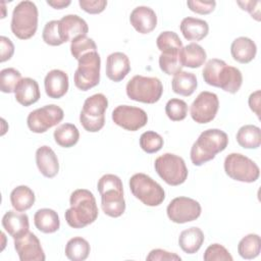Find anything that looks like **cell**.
Instances as JSON below:
<instances>
[{
  "mask_svg": "<svg viewBox=\"0 0 261 261\" xmlns=\"http://www.w3.org/2000/svg\"><path fill=\"white\" fill-rule=\"evenodd\" d=\"M224 171L232 179L242 182H254L259 178L260 169L249 157L240 153H230L224 159Z\"/></svg>",
  "mask_w": 261,
  "mask_h": 261,
  "instance_id": "11",
  "label": "cell"
},
{
  "mask_svg": "<svg viewBox=\"0 0 261 261\" xmlns=\"http://www.w3.org/2000/svg\"><path fill=\"white\" fill-rule=\"evenodd\" d=\"M36 164L39 171L48 178L54 177L59 171L58 158L49 146H41L37 149Z\"/></svg>",
  "mask_w": 261,
  "mask_h": 261,
  "instance_id": "21",
  "label": "cell"
},
{
  "mask_svg": "<svg viewBox=\"0 0 261 261\" xmlns=\"http://www.w3.org/2000/svg\"><path fill=\"white\" fill-rule=\"evenodd\" d=\"M238 144L245 149H257L261 145V129L254 124H246L237 133Z\"/></svg>",
  "mask_w": 261,
  "mask_h": 261,
  "instance_id": "31",
  "label": "cell"
},
{
  "mask_svg": "<svg viewBox=\"0 0 261 261\" xmlns=\"http://www.w3.org/2000/svg\"><path fill=\"white\" fill-rule=\"evenodd\" d=\"M54 140L57 145L63 148L73 147L80 139V132L72 123H62L54 130Z\"/></svg>",
  "mask_w": 261,
  "mask_h": 261,
  "instance_id": "33",
  "label": "cell"
},
{
  "mask_svg": "<svg viewBox=\"0 0 261 261\" xmlns=\"http://www.w3.org/2000/svg\"><path fill=\"white\" fill-rule=\"evenodd\" d=\"M184 38L188 41H201L209 32V25L206 20L196 17H185L179 24Z\"/></svg>",
  "mask_w": 261,
  "mask_h": 261,
  "instance_id": "25",
  "label": "cell"
},
{
  "mask_svg": "<svg viewBox=\"0 0 261 261\" xmlns=\"http://www.w3.org/2000/svg\"><path fill=\"white\" fill-rule=\"evenodd\" d=\"M146 260L148 261H173V260H181V258L174 254V253H170L168 251L162 250V249H154L152 250L149 255L146 257Z\"/></svg>",
  "mask_w": 261,
  "mask_h": 261,
  "instance_id": "45",
  "label": "cell"
},
{
  "mask_svg": "<svg viewBox=\"0 0 261 261\" xmlns=\"http://www.w3.org/2000/svg\"><path fill=\"white\" fill-rule=\"evenodd\" d=\"M70 207L65 211L67 224L73 228H83L93 223L98 217V207L92 192L86 189L73 191L69 198Z\"/></svg>",
  "mask_w": 261,
  "mask_h": 261,
  "instance_id": "1",
  "label": "cell"
},
{
  "mask_svg": "<svg viewBox=\"0 0 261 261\" xmlns=\"http://www.w3.org/2000/svg\"><path fill=\"white\" fill-rule=\"evenodd\" d=\"M77 68L73 75L75 87L81 91H88L100 82L101 57L97 51L84 54L79 60Z\"/></svg>",
  "mask_w": 261,
  "mask_h": 261,
  "instance_id": "9",
  "label": "cell"
},
{
  "mask_svg": "<svg viewBox=\"0 0 261 261\" xmlns=\"http://www.w3.org/2000/svg\"><path fill=\"white\" fill-rule=\"evenodd\" d=\"M130 71L128 57L122 52H114L106 59V75L112 82L122 81Z\"/></svg>",
  "mask_w": 261,
  "mask_h": 261,
  "instance_id": "20",
  "label": "cell"
},
{
  "mask_svg": "<svg viewBox=\"0 0 261 261\" xmlns=\"http://www.w3.org/2000/svg\"><path fill=\"white\" fill-rule=\"evenodd\" d=\"M14 53V45L11 40L5 36L0 37V62L9 60Z\"/></svg>",
  "mask_w": 261,
  "mask_h": 261,
  "instance_id": "46",
  "label": "cell"
},
{
  "mask_svg": "<svg viewBox=\"0 0 261 261\" xmlns=\"http://www.w3.org/2000/svg\"><path fill=\"white\" fill-rule=\"evenodd\" d=\"M80 7L90 13V14H98L104 11L107 6V1L105 0H79Z\"/></svg>",
  "mask_w": 261,
  "mask_h": 261,
  "instance_id": "44",
  "label": "cell"
},
{
  "mask_svg": "<svg viewBox=\"0 0 261 261\" xmlns=\"http://www.w3.org/2000/svg\"><path fill=\"white\" fill-rule=\"evenodd\" d=\"M163 138L153 130L145 132L140 137V147L148 154L158 152L163 147Z\"/></svg>",
  "mask_w": 261,
  "mask_h": 261,
  "instance_id": "38",
  "label": "cell"
},
{
  "mask_svg": "<svg viewBox=\"0 0 261 261\" xmlns=\"http://www.w3.org/2000/svg\"><path fill=\"white\" fill-rule=\"evenodd\" d=\"M237 3L242 7L243 10L248 11L250 15L257 21L260 20V1H238Z\"/></svg>",
  "mask_w": 261,
  "mask_h": 261,
  "instance_id": "47",
  "label": "cell"
},
{
  "mask_svg": "<svg viewBox=\"0 0 261 261\" xmlns=\"http://www.w3.org/2000/svg\"><path fill=\"white\" fill-rule=\"evenodd\" d=\"M91 251L90 244L82 237L70 239L65 245V256L71 261H84L88 258Z\"/></svg>",
  "mask_w": 261,
  "mask_h": 261,
  "instance_id": "32",
  "label": "cell"
},
{
  "mask_svg": "<svg viewBox=\"0 0 261 261\" xmlns=\"http://www.w3.org/2000/svg\"><path fill=\"white\" fill-rule=\"evenodd\" d=\"M205 261H232V256L220 244L210 245L203 256Z\"/></svg>",
  "mask_w": 261,
  "mask_h": 261,
  "instance_id": "42",
  "label": "cell"
},
{
  "mask_svg": "<svg viewBox=\"0 0 261 261\" xmlns=\"http://www.w3.org/2000/svg\"><path fill=\"white\" fill-rule=\"evenodd\" d=\"M2 226L13 240L17 239L29 231V216L25 213L16 212V210H9L2 217Z\"/></svg>",
  "mask_w": 261,
  "mask_h": 261,
  "instance_id": "22",
  "label": "cell"
},
{
  "mask_svg": "<svg viewBox=\"0 0 261 261\" xmlns=\"http://www.w3.org/2000/svg\"><path fill=\"white\" fill-rule=\"evenodd\" d=\"M15 100L22 106H30L39 101L41 97L38 83L31 77L21 79L14 91Z\"/></svg>",
  "mask_w": 261,
  "mask_h": 261,
  "instance_id": "23",
  "label": "cell"
},
{
  "mask_svg": "<svg viewBox=\"0 0 261 261\" xmlns=\"http://www.w3.org/2000/svg\"><path fill=\"white\" fill-rule=\"evenodd\" d=\"M201 205L189 197H176L171 200L166 208L168 218L174 223L194 221L201 215Z\"/></svg>",
  "mask_w": 261,
  "mask_h": 261,
  "instance_id": "13",
  "label": "cell"
},
{
  "mask_svg": "<svg viewBox=\"0 0 261 261\" xmlns=\"http://www.w3.org/2000/svg\"><path fill=\"white\" fill-rule=\"evenodd\" d=\"M68 75L65 71L60 69L50 70L44 80L45 92L49 98L59 99L63 97L68 91Z\"/></svg>",
  "mask_w": 261,
  "mask_h": 261,
  "instance_id": "19",
  "label": "cell"
},
{
  "mask_svg": "<svg viewBox=\"0 0 261 261\" xmlns=\"http://www.w3.org/2000/svg\"><path fill=\"white\" fill-rule=\"evenodd\" d=\"M129 189L132 194L146 206H159L165 199L163 188L145 173L134 174L129 178Z\"/></svg>",
  "mask_w": 261,
  "mask_h": 261,
  "instance_id": "8",
  "label": "cell"
},
{
  "mask_svg": "<svg viewBox=\"0 0 261 261\" xmlns=\"http://www.w3.org/2000/svg\"><path fill=\"white\" fill-rule=\"evenodd\" d=\"M91 51H97V46L94 40L88 38L87 36L77 37L70 43L71 55L76 60H79L84 54Z\"/></svg>",
  "mask_w": 261,
  "mask_h": 261,
  "instance_id": "39",
  "label": "cell"
},
{
  "mask_svg": "<svg viewBox=\"0 0 261 261\" xmlns=\"http://www.w3.org/2000/svg\"><path fill=\"white\" fill-rule=\"evenodd\" d=\"M165 113L172 121L184 120L188 114V104L181 99L172 98L165 105Z\"/></svg>",
  "mask_w": 261,
  "mask_h": 261,
  "instance_id": "40",
  "label": "cell"
},
{
  "mask_svg": "<svg viewBox=\"0 0 261 261\" xmlns=\"http://www.w3.org/2000/svg\"><path fill=\"white\" fill-rule=\"evenodd\" d=\"M250 109L258 116L260 117V90L255 91L249 96L248 100Z\"/></svg>",
  "mask_w": 261,
  "mask_h": 261,
  "instance_id": "48",
  "label": "cell"
},
{
  "mask_svg": "<svg viewBox=\"0 0 261 261\" xmlns=\"http://www.w3.org/2000/svg\"><path fill=\"white\" fill-rule=\"evenodd\" d=\"M38 8L32 1H20L12 11L11 17V32L20 39H31L38 29Z\"/></svg>",
  "mask_w": 261,
  "mask_h": 261,
  "instance_id": "5",
  "label": "cell"
},
{
  "mask_svg": "<svg viewBox=\"0 0 261 261\" xmlns=\"http://www.w3.org/2000/svg\"><path fill=\"white\" fill-rule=\"evenodd\" d=\"M59 34L63 43L72 41L77 37L87 36L89 32L88 23L76 14H67L59 20Z\"/></svg>",
  "mask_w": 261,
  "mask_h": 261,
  "instance_id": "17",
  "label": "cell"
},
{
  "mask_svg": "<svg viewBox=\"0 0 261 261\" xmlns=\"http://www.w3.org/2000/svg\"><path fill=\"white\" fill-rule=\"evenodd\" d=\"M97 188L101 196V207L103 212L114 218L121 216L125 211L121 179L115 174H104L100 177Z\"/></svg>",
  "mask_w": 261,
  "mask_h": 261,
  "instance_id": "4",
  "label": "cell"
},
{
  "mask_svg": "<svg viewBox=\"0 0 261 261\" xmlns=\"http://www.w3.org/2000/svg\"><path fill=\"white\" fill-rule=\"evenodd\" d=\"M14 249L20 261H44L46 259L39 239L31 231L14 239Z\"/></svg>",
  "mask_w": 261,
  "mask_h": 261,
  "instance_id": "16",
  "label": "cell"
},
{
  "mask_svg": "<svg viewBox=\"0 0 261 261\" xmlns=\"http://www.w3.org/2000/svg\"><path fill=\"white\" fill-rule=\"evenodd\" d=\"M172 91L180 96H191L198 87L197 77L194 73L188 71H179L173 75L171 81Z\"/></svg>",
  "mask_w": 261,
  "mask_h": 261,
  "instance_id": "29",
  "label": "cell"
},
{
  "mask_svg": "<svg viewBox=\"0 0 261 261\" xmlns=\"http://www.w3.org/2000/svg\"><path fill=\"white\" fill-rule=\"evenodd\" d=\"M203 231L196 226L182 230L178 237V245L187 254H195L200 250L204 242Z\"/></svg>",
  "mask_w": 261,
  "mask_h": 261,
  "instance_id": "28",
  "label": "cell"
},
{
  "mask_svg": "<svg viewBox=\"0 0 261 261\" xmlns=\"http://www.w3.org/2000/svg\"><path fill=\"white\" fill-rule=\"evenodd\" d=\"M257 53V46L253 40L247 37L234 39L230 45V54L233 60L246 64L251 62Z\"/></svg>",
  "mask_w": 261,
  "mask_h": 261,
  "instance_id": "24",
  "label": "cell"
},
{
  "mask_svg": "<svg viewBox=\"0 0 261 261\" xmlns=\"http://www.w3.org/2000/svg\"><path fill=\"white\" fill-rule=\"evenodd\" d=\"M189 9L198 14H209L211 13L216 6L214 0L210 1H201V0H190L187 2Z\"/></svg>",
  "mask_w": 261,
  "mask_h": 261,
  "instance_id": "43",
  "label": "cell"
},
{
  "mask_svg": "<svg viewBox=\"0 0 261 261\" xmlns=\"http://www.w3.org/2000/svg\"><path fill=\"white\" fill-rule=\"evenodd\" d=\"M125 91L130 100L154 104L160 100L163 93V86L158 77L138 74L128 81Z\"/></svg>",
  "mask_w": 261,
  "mask_h": 261,
  "instance_id": "6",
  "label": "cell"
},
{
  "mask_svg": "<svg viewBox=\"0 0 261 261\" xmlns=\"http://www.w3.org/2000/svg\"><path fill=\"white\" fill-rule=\"evenodd\" d=\"M58 24H59V20H50L45 24L43 29L42 38L47 45L60 46L63 44L59 34Z\"/></svg>",
  "mask_w": 261,
  "mask_h": 261,
  "instance_id": "41",
  "label": "cell"
},
{
  "mask_svg": "<svg viewBox=\"0 0 261 261\" xmlns=\"http://www.w3.org/2000/svg\"><path fill=\"white\" fill-rule=\"evenodd\" d=\"M108 107V99L104 94L98 93L88 97L80 113V122L90 133H97L105 124V111Z\"/></svg>",
  "mask_w": 261,
  "mask_h": 261,
  "instance_id": "7",
  "label": "cell"
},
{
  "mask_svg": "<svg viewBox=\"0 0 261 261\" xmlns=\"http://www.w3.org/2000/svg\"><path fill=\"white\" fill-rule=\"evenodd\" d=\"M63 116L64 112L62 108L55 104H49L30 112L27 123L30 130L36 134H42L61 122Z\"/></svg>",
  "mask_w": 261,
  "mask_h": 261,
  "instance_id": "12",
  "label": "cell"
},
{
  "mask_svg": "<svg viewBox=\"0 0 261 261\" xmlns=\"http://www.w3.org/2000/svg\"><path fill=\"white\" fill-rule=\"evenodd\" d=\"M261 240L256 233L245 236L238 245V253L244 259H254L260 254Z\"/></svg>",
  "mask_w": 261,
  "mask_h": 261,
  "instance_id": "34",
  "label": "cell"
},
{
  "mask_svg": "<svg viewBox=\"0 0 261 261\" xmlns=\"http://www.w3.org/2000/svg\"><path fill=\"white\" fill-rule=\"evenodd\" d=\"M218 108L219 100L217 95L208 91H203L197 96L191 105V117L197 123H208L215 118Z\"/></svg>",
  "mask_w": 261,
  "mask_h": 261,
  "instance_id": "14",
  "label": "cell"
},
{
  "mask_svg": "<svg viewBox=\"0 0 261 261\" xmlns=\"http://www.w3.org/2000/svg\"><path fill=\"white\" fill-rule=\"evenodd\" d=\"M21 80V73L13 68L8 67L0 71V90L3 93H14L16 86Z\"/></svg>",
  "mask_w": 261,
  "mask_h": 261,
  "instance_id": "36",
  "label": "cell"
},
{
  "mask_svg": "<svg viewBox=\"0 0 261 261\" xmlns=\"http://www.w3.org/2000/svg\"><path fill=\"white\" fill-rule=\"evenodd\" d=\"M180 52V51H179ZM179 52L173 53H161L159 56V67L160 69L168 74H176L181 71L182 65L179 58Z\"/></svg>",
  "mask_w": 261,
  "mask_h": 261,
  "instance_id": "37",
  "label": "cell"
},
{
  "mask_svg": "<svg viewBox=\"0 0 261 261\" xmlns=\"http://www.w3.org/2000/svg\"><path fill=\"white\" fill-rule=\"evenodd\" d=\"M202 74L207 85L220 88L230 94L237 93L243 84L241 70L217 58H212L206 62Z\"/></svg>",
  "mask_w": 261,
  "mask_h": 261,
  "instance_id": "2",
  "label": "cell"
},
{
  "mask_svg": "<svg viewBox=\"0 0 261 261\" xmlns=\"http://www.w3.org/2000/svg\"><path fill=\"white\" fill-rule=\"evenodd\" d=\"M35 193L28 186H18L10 193V202L14 210L24 212L35 203Z\"/></svg>",
  "mask_w": 261,
  "mask_h": 261,
  "instance_id": "30",
  "label": "cell"
},
{
  "mask_svg": "<svg viewBox=\"0 0 261 261\" xmlns=\"http://www.w3.org/2000/svg\"><path fill=\"white\" fill-rule=\"evenodd\" d=\"M206 51L197 43H190L182 47L179 52V58L182 67L198 68L206 61Z\"/></svg>",
  "mask_w": 261,
  "mask_h": 261,
  "instance_id": "26",
  "label": "cell"
},
{
  "mask_svg": "<svg viewBox=\"0 0 261 261\" xmlns=\"http://www.w3.org/2000/svg\"><path fill=\"white\" fill-rule=\"evenodd\" d=\"M156 45L161 53L179 52L182 48V43L178 35L174 32H162L156 39Z\"/></svg>",
  "mask_w": 261,
  "mask_h": 261,
  "instance_id": "35",
  "label": "cell"
},
{
  "mask_svg": "<svg viewBox=\"0 0 261 261\" xmlns=\"http://www.w3.org/2000/svg\"><path fill=\"white\" fill-rule=\"evenodd\" d=\"M228 144L227 135L218 128H209L201 133L191 148V161L201 166L215 158L216 154L225 150Z\"/></svg>",
  "mask_w": 261,
  "mask_h": 261,
  "instance_id": "3",
  "label": "cell"
},
{
  "mask_svg": "<svg viewBox=\"0 0 261 261\" xmlns=\"http://www.w3.org/2000/svg\"><path fill=\"white\" fill-rule=\"evenodd\" d=\"M129 21L138 33L149 34L157 25V15L148 6H138L130 12Z\"/></svg>",
  "mask_w": 261,
  "mask_h": 261,
  "instance_id": "18",
  "label": "cell"
},
{
  "mask_svg": "<svg viewBox=\"0 0 261 261\" xmlns=\"http://www.w3.org/2000/svg\"><path fill=\"white\" fill-rule=\"evenodd\" d=\"M34 223L35 226L44 233H53L60 227L57 212L49 208L39 209L34 215Z\"/></svg>",
  "mask_w": 261,
  "mask_h": 261,
  "instance_id": "27",
  "label": "cell"
},
{
  "mask_svg": "<svg viewBox=\"0 0 261 261\" xmlns=\"http://www.w3.org/2000/svg\"><path fill=\"white\" fill-rule=\"evenodd\" d=\"M71 1L69 0H54V1H47V4L55 9H63L70 5Z\"/></svg>",
  "mask_w": 261,
  "mask_h": 261,
  "instance_id": "49",
  "label": "cell"
},
{
  "mask_svg": "<svg viewBox=\"0 0 261 261\" xmlns=\"http://www.w3.org/2000/svg\"><path fill=\"white\" fill-rule=\"evenodd\" d=\"M154 167L157 174L169 186H179L188 177V168L185 160L172 153H165L157 157Z\"/></svg>",
  "mask_w": 261,
  "mask_h": 261,
  "instance_id": "10",
  "label": "cell"
},
{
  "mask_svg": "<svg viewBox=\"0 0 261 261\" xmlns=\"http://www.w3.org/2000/svg\"><path fill=\"white\" fill-rule=\"evenodd\" d=\"M112 120L118 126L136 132L147 124L148 115L145 110L129 105H119L112 111Z\"/></svg>",
  "mask_w": 261,
  "mask_h": 261,
  "instance_id": "15",
  "label": "cell"
}]
</instances>
